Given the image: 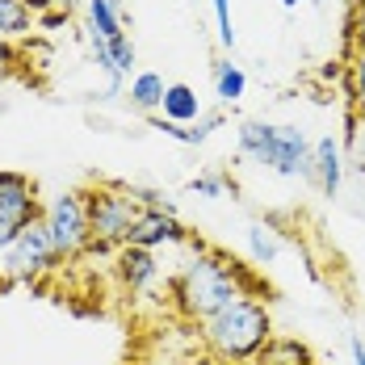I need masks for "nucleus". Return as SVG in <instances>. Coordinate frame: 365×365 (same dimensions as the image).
<instances>
[{"label": "nucleus", "instance_id": "obj_1", "mask_svg": "<svg viewBox=\"0 0 365 365\" xmlns=\"http://www.w3.org/2000/svg\"><path fill=\"white\" fill-rule=\"evenodd\" d=\"M252 290H256L252 273L240 260L215 252V248H202V244L173 273V307L189 324H206L222 307H231L240 298H252Z\"/></svg>", "mask_w": 365, "mask_h": 365}, {"label": "nucleus", "instance_id": "obj_2", "mask_svg": "<svg viewBox=\"0 0 365 365\" xmlns=\"http://www.w3.org/2000/svg\"><path fill=\"white\" fill-rule=\"evenodd\" d=\"M197 331H202L206 353L219 365H248L273 336V319L260 298H240L222 307L219 315H210L206 324H197Z\"/></svg>", "mask_w": 365, "mask_h": 365}, {"label": "nucleus", "instance_id": "obj_3", "mask_svg": "<svg viewBox=\"0 0 365 365\" xmlns=\"http://www.w3.org/2000/svg\"><path fill=\"white\" fill-rule=\"evenodd\" d=\"M84 197H88V231H93V248L88 252L126 248L135 222L143 215V202H139L135 185H97Z\"/></svg>", "mask_w": 365, "mask_h": 365}, {"label": "nucleus", "instance_id": "obj_4", "mask_svg": "<svg viewBox=\"0 0 365 365\" xmlns=\"http://www.w3.org/2000/svg\"><path fill=\"white\" fill-rule=\"evenodd\" d=\"M46 235L55 244L59 260H76L80 252L93 248V231H88V197L80 189H63L42 206Z\"/></svg>", "mask_w": 365, "mask_h": 365}, {"label": "nucleus", "instance_id": "obj_5", "mask_svg": "<svg viewBox=\"0 0 365 365\" xmlns=\"http://www.w3.org/2000/svg\"><path fill=\"white\" fill-rule=\"evenodd\" d=\"M55 264H63V260H59L51 235H46V222L34 219L4 252H0V282H4V286H13V282H38V277H46Z\"/></svg>", "mask_w": 365, "mask_h": 365}, {"label": "nucleus", "instance_id": "obj_6", "mask_svg": "<svg viewBox=\"0 0 365 365\" xmlns=\"http://www.w3.org/2000/svg\"><path fill=\"white\" fill-rule=\"evenodd\" d=\"M34 219H42L34 181L26 173H0V252Z\"/></svg>", "mask_w": 365, "mask_h": 365}, {"label": "nucleus", "instance_id": "obj_7", "mask_svg": "<svg viewBox=\"0 0 365 365\" xmlns=\"http://www.w3.org/2000/svg\"><path fill=\"white\" fill-rule=\"evenodd\" d=\"M311 164H315V143H307V135L298 126H277V143H273L269 173L298 181V177H311Z\"/></svg>", "mask_w": 365, "mask_h": 365}, {"label": "nucleus", "instance_id": "obj_8", "mask_svg": "<svg viewBox=\"0 0 365 365\" xmlns=\"http://www.w3.org/2000/svg\"><path fill=\"white\" fill-rule=\"evenodd\" d=\"M126 244L155 252V248H168V244H189V231L181 227V219L173 210H143Z\"/></svg>", "mask_w": 365, "mask_h": 365}, {"label": "nucleus", "instance_id": "obj_9", "mask_svg": "<svg viewBox=\"0 0 365 365\" xmlns=\"http://www.w3.org/2000/svg\"><path fill=\"white\" fill-rule=\"evenodd\" d=\"M155 277H160L155 252H147V248H135V244L118 248V282H122V290L143 294V290H151V286H155Z\"/></svg>", "mask_w": 365, "mask_h": 365}, {"label": "nucleus", "instance_id": "obj_10", "mask_svg": "<svg viewBox=\"0 0 365 365\" xmlns=\"http://www.w3.org/2000/svg\"><path fill=\"white\" fill-rule=\"evenodd\" d=\"M235 143H240V155L252 160L260 168H269L273 160V143H277V126L264 122V118H244L240 130H235Z\"/></svg>", "mask_w": 365, "mask_h": 365}, {"label": "nucleus", "instance_id": "obj_11", "mask_svg": "<svg viewBox=\"0 0 365 365\" xmlns=\"http://www.w3.org/2000/svg\"><path fill=\"white\" fill-rule=\"evenodd\" d=\"M311 181L324 189V197H340V181H344V155H340V143L324 135L315 139V164H311Z\"/></svg>", "mask_w": 365, "mask_h": 365}, {"label": "nucleus", "instance_id": "obj_12", "mask_svg": "<svg viewBox=\"0 0 365 365\" xmlns=\"http://www.w3.org/2000/svg\"><path fill=\"white\" fill-rule=\"evenodd\" d=\"M248 365H315V353H311V344L298 340V336H269L264 349H260Z\"/></svg>", "mask_w": 365, "mask_h": 365}, {"label": "nucleus", "instance_id": "obj_13", "mask_svg": "<svg viewBox=\"0 0 365 365\" xmlns=\"http://www.w3.org/2000/svg\"><path fill=\"white\" fill-rule=\"evenodd\" d=\"M160 113H164V122H173V126H193L206 110H202V97H197L193 84H168Z\"/></svg>", "mask_w": 365, "mask_h": 365}, {"label": "nucleus", "instance_id": "obj_14", "mask_svg": "<svg viewBox=\"0 0 365 365\" xmlns=\"http://www.w3.org/2000/svg\"><path fill=\"white\" fill-rule=\"evenodd\" d=\"M164 93H168V80L160 72H139V76H130L126 101H130V110H139V113H155L164 106Z\"/></svg>", "mask_w": 365, "mask_h": 365}, {"label": "nucleus", "instance_id": "obj_15", "mask_svg": "<svg viewBox=\"0 0 365 365\" xmlns=\"http://www.w3.org/2000/svg\"><path fill=\"white\" fill-rule=\"evenodd\" d=\"M88 34L106 38V42L126 34V13L118 0H88Z\"/></svg>", "mask_w": 365, "mask_h": 365}, {"label": "nucleus", "instance_id": "obj_16", "mask_svg": "<svg viewBox=\"0 0 365 365\" xmlns=\"http://www.w3.org/2000/svg\"><path fill=\"white\" fill-rule=\"evenodd\" d=\"M248 256H252V264H277V256H282V240H277V231L269 227V222H248Z\"/></svg>", "mask_w": 365, "mask_h": 365}, {"label": "nucleus", "instance_id": "obj_17", "mask_svg": "<svg viewBox=\"0 0 365 365\" xmlns=\"http://www.w3.org/2000/svg\"><path fill=\"white\" fill-rule=\"evenodd\" d=\"M34 30V9L26 0H0V38L13 42V38H26Z\"/></svg>", "mask_w": 365, "mask_h": 365}, {"label": "nucleus", "instance_id": "obj_18", "mask_svg": "<svg viewBox=\"0 0 365 365\" xmlns=\"http://www.w3.org/2000/svg\"><path fill=\"white\" fill-rule=\"evenodd\" d=\"M248 93V76L244 68H235V63H215V97H219V106H235L240 97Z\"/></svg>", "mask_w": 365, "mask_h": 365}, {"label": "nucleus", "instance_id": "obj_19", "mask_svg": "<svg viewBox=\"0 0 365 365\" xmlns=\"http://www.w3.org/2000/svg\"><path fill=\"white\" fill-rule=\"evenodd\" d=\"M349 93H353V113L365 118V42L353 51V63H349Z\"/></svg>", "mask_w": 365, "mask_h": 365}, {"label": "nucleus", "instance_id": "obj_20", "mask_svg": "<svg viewBox=\"0 0 365 365\" xmlns=\"http://www.w3.org/2000/svg\"><path fill=\"white\" fill-rule=\"evenodd\" d=\"M189 193H193V197H206V202L227 197V177H222V173H202V177L189 181Z\"/></svg>", "mask_w": 365, "mask_h": 365}, {"label": "nucleus", "instance_id": "obj_21", "mask_svg": "<svg viewBox=\"0 0 365 365\" xmlns=\"http://www.w3.org/2000/svg\"><path fill=\"white\" fill-rule=\"evenodd\" d=\"M222 122H227V118H222V110H210V113H202V118H197L193 126H185V130H189V147L206 143V139H210V135L219 130Z\"/></svg>", "mask_w": 365, "mask_h": 365}, {"label": "nucleus", "instance_id": "obj_22", "mask_svg": "<svg viewBox=\"0 0 365 365\" xmlns=\"http://www.w3.org/2000/svg\"><path fill=\"white\" fill-rule=\"evenodd\" d=\"M215 4V21H219V42L235 46V26H231V0H210Z\"/></svg>", "mask_w": 365, "mask_h": 365}, {"label": "nucleus", "instance_id": "obj_23", "mask_svg": "<svg viewBox=\"0 0 365 365\" xmlns=\"http://www.w3.org/2000/svg\"><path fill=\"white\" fill-rule=\"evenodd\" d=\"M349 42H353V51L365 42V0H353V17H349Z\"/></svg>", "mask_w": 365, "mask_h": 365}, {"label": "nucleus", "instance_id": "obj_24", "mask_svg": "<svg viewBox=\"0 0 365 365\" xmlns=\"http://www.w3.org/2000/svg\"><path fill=\"white\" fill-rule=\"evenodd\" d=\"M13 63H17V51H13V46L4 42V38H0V84H4L9 76H13Z\"/></svg>", "mask_w": 365, "mask_h": 365}, {"label": "nucleus", "instance_id": "obj_25", "mask_svg": "<svg viewBox=\"0 0 365 365\" xmlns=\"http://www.w3.org/2000/svg\"><path fill=\"white\" fill-rule=\"evenodd\" d=\"M349 353H353V365H365V340H361V336H353V340H349Z\"/></svg>", "mask_w": 365, "mask_h": 365}, {"label": "nucleus", "instance_id": "obj_26", "mask_svg": "<svg viewBox=\"0 0 365 365\" xmlns=\"http://www.w3.org/2000/svg\"><path fill=\"white\" fill-rule=\"evenodd\" d=\"M361 130H365V118H361ZM357 151H361V173H365V135L357 139Z\"/></svg>", "mask_w": 365, "mask_h": 365}, {"label": "nucleus", "instance_id": "obj_27", "mask_svg": "<svg viewBox=\"0 0 365 365\" xmlns=\"http://www.w3.org/2000/svg\"><path fill=\"white\" fill-rule=\"evenodd\" d=\"M298 4H302V0H282V9H298Z\"/></svg>", "mask_w": 365, "mask_h": 365}, {"label": "nucleus", "instance_id": "obj_28", "mask_svg": "<svg viewBox=\"0 0 365 365\" xmlns=\"http://www.w3.org/2000/svg\"><path fill=\"white\" fill-rule=\"evenodd\" d=\"M55 4H59V9H63V13H68V4H72V0H55Z\"/></svg>", "mask_w": 365, "mask_h": 365}, {"label": "nucleus", "instance_id": "obj_29", "mask_svg": "<svg viewBox=\"0 0 365 365\" xmlns=\"http://www.w3.org/2000/svg\"><path fill=\"white\" fill-rule=\"evenodd\" d=\"M315 4H324V0H315Z\"/></svg>", "mask_w": 365, "mask_h": 365}]
</instances>
